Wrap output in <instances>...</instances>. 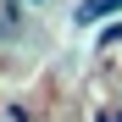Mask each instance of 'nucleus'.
Listing matches in <instances>:
<instances>
[{
	"label": "nucleus",
	"instance_id": "obj_1",
	"mask_svg": "<svg viewBox=\"0 0 122 122\" xmlns=\"http://www.w3.org/2000/svg\"><path fill=\"white\" fill-rule=\"evenodd\" d=\"M6 17H11V22H17V17H22V6H17V0H6Z\"/></svg>",
	"mask_w": 122,
	"mask_h": 122
}]
</instances>
